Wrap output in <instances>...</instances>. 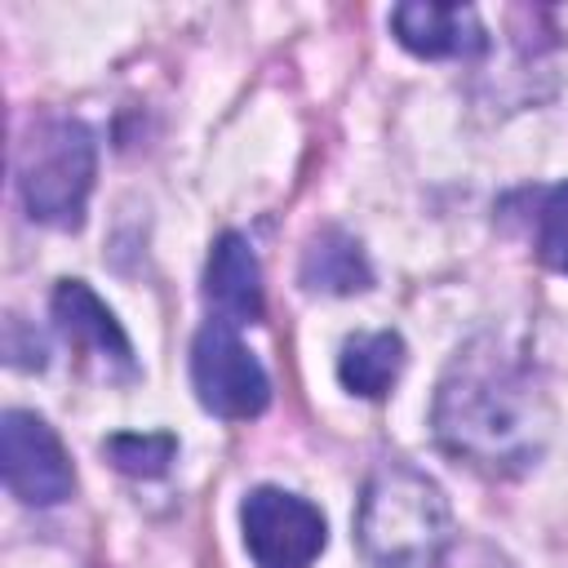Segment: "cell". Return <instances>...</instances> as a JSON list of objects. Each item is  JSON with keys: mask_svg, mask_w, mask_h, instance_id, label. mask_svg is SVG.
I'll return each instance as SVG.
<instances>
[{"mask_svg": "<svg viewBox=\"0 0 568 568\" xmlns=\"http://www.w3.org/2000/svg\"><path fill=\"white\" fill-rule=\"evenodd\" d=\"M204 302H209V320H222L231 328L257 324L266 311L262 297V266L253 244L240 231H222L209 248L204 262Z\"/></svg>", "mask_w": 568, "mask_h": 568, "instance_id": "cell-9", "label": "cell"}, {"mask_svg": "<svg viewBox=\"0 0 568 568\" xmlns=\"http://www.w3.org/2000/svg\"><path fill=\"white\" fill-rule=\"evenodd\" d=\"M302 284L311 293H333V297H346V293H364L373 288V266L359 248L355 235H346L342 226H324L306 240V253H302Z\"/></svg>", "mask_w": 568, "mask_h": 568, "instance_id": "cell-11", "label": "cell"}, {"mask_svg": "<svg viewBox=\"0 0 568 568\" xmlns=\"http://www.w3.org/2000/svg\"><path fill=\"white\" fill-rule=\"evenodd\" d=\"M191 390L204 413L222 422L262 417L271 404V377L262 359L240 342V328L204 320L191 337Z\"/></svg>", "mask_w": 568, "mask_h": 568, "instance_id": "cell-5", "label": "cell"}, {"mask_svg": "<svg viewBox=\"0 0 568 568\" xmlns=\"http://www.w3.org/2000/svg\"><path fill=\"white\" fill-rule=\"evenodd\" d=\"M102 457L133 479H160L178 457V435L169 430H115L102 439Z\"/></svg>", "mask_w": 568, "mask_h": 568, "instance_id": "cell-12", "label": "cell"}, {"mask_svg": "<svg viewBox=\"0 0 568 568\" xmlns=\"http://www.w3.org/2000/svg\"><path fill=\"white\" fill-rule=\"evenodd\" d=\"M390 31L413 58H457L475 62L488 53V31L470 4H435V0H404L390 9Z\"/></svg>", "mask_w": 568, "mask_h": 568, "instance_id": "cell-8", "label": "cell"}, {"mask_svg": "<svg viewBox=\"0 0 568 568\" xmlns=\"http://www.w3.org/2000/svg\"><path fill=\"white\" fill-rule=\"evenodd\" d=\"M537 257L568 275V182L541 191V204H537Z\"/></svg>", "mask_w": 568, "mask_h": 568, "instance_id": "cell-13", "label": "cell"}, {"mask_svg": "<svg viewBox=\"0 0 568 568\" xmlns=\"http://www.w3.org/2000/svg\"><path fill=\"white\" fill-rule=\"evenodd\" d=\"M448 568H453V559H448ZM462 568H515V564L501 550H493V546H470L466 559H462Z\"/></svg>", "mask_w": 568, "mask_h": 568, "instance_id": "cell-14", "label": "cell"}, {"mask_svg": "<svg viewBox=\"0 0 568 568\" xmlns=\"http://www.w3.org/2000/svg\"><path fill=\"white\" fill-rule=\"evenodd\" d=\"M98 173V142L84 120L53 115L31 124L18 146V195L31 222L75 231L89 209Z\"/></svg>", "mask_w": 568, "mask_h": 568, "instance_id": "cell-3", "label": "cell"}, {"mask_svg": "<svg viewBox=\"0 0 568 568\" xmlns=\"http://www.w3.org/2000/svg\"><path fill=\"white\" fill-rule=\"evenodd\" d=\"M408 364V346L395 328L351 333L337 351V382L355 399H386Z\"/></svg>", "mask_w": 568, "mask_h": 568, "instance_id": "cell-10", "label": "cell"}, {"mask_svg": "<svg viewBox=\"0 0 568 568\" xmlns=\"http://www.w3.org/2000/svg\"><path fill=\"white\" fill-rule=\"evenodd\" d=\"M355 546L368 568H448L453 510L444 488L404 457H382L364 475Z\"/></svg>", "mask_w": 568, "mask_h": 568, "instance_id": "cell-2", "label": "cell"}, {"mask_svg": "<svg viewBox=\"0 0 568 568\" xmlns=\"http://www.w3.org/2000/svg\"><path fill=\"white\" fill-rule=\"evenodd\" d=\"M49 311H53L58 333L71 346L89 351L106 368V377H138V359H133V342H129L124 324L84 280H58Z\"/></svg>", "mask_w": 568, "mask_h": 568, "instance_id": "cell-7", "label": "cell"}, {"mask_svg": "<svg viewBox=\"0 0 568 568\" xmlns=\"http://www.w3.org/2000/svg\"><path fill=\"white\" fill-rule=\"evenodd\" d=\"M240 537L253 568H311L328 546V519L311 497L257 484L240 501Z\"/></svg>", "mask_w": 568, "mask_h": 568, "instance_id": "cell-4", "label": "cell"}, {"mask_svg": "<svg viewBox=\"0 0 568 568\" xmlns=\"http://www.w3.org/2000/svg\"><path fill=\"white\" fill-rule=\"evenodd\" d=\"M430 435L457 466L515 479L546 457L555 404L524 351L497 333H479L453 351L430 399Z\"/></svg>", "mask_w": 568, "mask_h": 568, "instance_id": "cell-1", "label": "cell"}, {"mask_svg": "<svg viewBox=\"0 0 568 568\" xmlns=\"http://www.w3.org/2000/svg\"><path fill=\"white\" fill-rule=\"evenodd\" d=\"M0 475L22 506H58L75 493L71 457L36 408L0 413Z\"/></svg>", "mask_w": 568, "mask_h": 568, "instance_id": "cell-6", "label": "cell"}]
</instances>
